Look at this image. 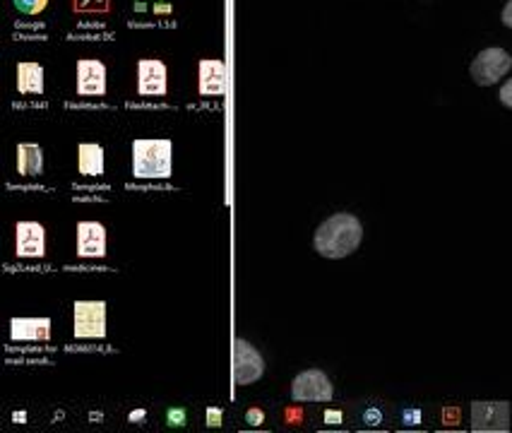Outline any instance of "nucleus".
<instances>
[{"label":"nucleus","mask_w":512,"mask_h":433,"mask_svg":"<svg viewBox=\"0 0 512 433\" xmlns=\"http://www.w3.org/2000/svg\"><path fill=\"white\" fill-rule=\"evenodd\" d=\"M363 227L361 222L349 212H339L320 224L315 231V251L323 258H347L361 246Z\"/></svg>","instance_id":"nucleus-1"},{"label":"nucleus","mask_w":512,"mask_h":433,"mask_svg":"<svg viewBox=\"0 0 512 433\" xmlns=\"http://www.w3.org/2000/svg\"><path fill=\"white\" fill-rule=\"evenodd\" d=\"M171 140H135L133 142V176L135 179H171Z\"/></svg>","instance_id":"nucleus-2"},{"label":"nucleus","mask_w":512,"mask_h":433,"mask_svg":"<svg viewBox=\"0 0 512 433\" xmlns=\"http://www.w3.org/2000/svg\"><path fill=\"white\" fill-rule=\"evenodd\" d=\"M512 68V56L505 49H484L479 56L474 58L472 68H469V75L476 85L491 87L500 82V77H505Z\"/></svg>","instance_id":"nucleus-3"},{"label":"nucleus","mask_w":512,"mask_h":433,"mask_svg":"<svg viewBox=\"0 0 512 433\" xmlns=\"http://www.w3.org/2000/svg\"><path fill=\"white\" fill-rule=\"evenodd\" d=\"M75 337L94 340L106 335V304L104 301H75Z\"/></svg>","instance_id":"nucleus-4"},{"label":"nucleus","mask_w":512,"mask_h":433,"mask_svg":"<svg viewBox=\"0 0 512 433\" xmlns=\"http://www.w3.org/2000/svg\"><path fill=\"white\" fill-rule=\"evenodd\" d=\"M332 395H335V390H332L330 378L318 369L299 373L291 383V397L296 402H330Z\"/></svg>","instance_id":"nucleus-5"},{"label":"nucleus","mask_w":512,"mask_h":433,"mask_svg":"<svg viewBox=\"0 0 512 433\" xmlns=\"http://www.w3.org/2000/svg\"><path fill=\"white\" fill-rule=\"evenodd\" d=\"M265 373V361L260 357L258 349L246 340H236L234 344V369H231V376H234L236 385H250L258 381Z\"/></svg>","instance_id":"nucleus-6"},{"label":"nucleus","mask_w":512,"mask_h":433,"mask_svg":"<svg viewBox=\"0 0 512 433\" xmlns=\"http://www.w3.org/2000/svg\"><path fill=\"white\" fill-rule=\"evenodd\" d=\"M474 431H510V405L508 402H474L472 405Z\"/></svg>","instance_id":"nucleus-7"},{"label":"nucleus","mask_w":512,"mask_h":433,"mask_svg":"<svg viewBox=\"0 0 512 433\" xmlns=\"http://www.w3.org/2000/svg\"><path fill=\"white\" fill-rule=\"evenodd\" d=\"M77 94L80 97H101V94H106V68L97 58L77 61Z\"/></svg>","instance_id":"nucleus-8"},{"label":"nucleus","mask_w":512,"mask_h":433,"mask_svg":"<svg viewBox=\"0 0 512 433\" xmlns=\"http://www.w3.org/2000/svg\"><path fill=\"white\" fill-rule=\"evenodd\" d=\"M166 65L157 58H145L138 63V92L142 97H162L166 94Z\"/></svg>","instance_id":"nucleus-9"},{"label":"nucleus","mask_w":512,"mask_h":433,"mask_svg":"<svg viewBox=\"0 0 512 433\" xmlns=\"http://www.w3.org/2000/svg\"><path fill=\"white\" fill-rule=\"evenodd\" d=\"M15 236L20 258H41L46 253V229L39 222H17Z\"/></svg>","instance_id":"nucleus-10"},{"label":"nucleus","mask_w":512,"mask_h":433,"mask_svg":"<svg viewBox=\"0 0 512 433\" xmlns=\"http://www.w3.org/2000/svg\"><path fill=\"white\" fill-rule=\"evenodd\" d=\"M77 255L80 258H104L106 255V229L99 222L77 224Z\"/></svg>","instance_id":"nucleus-11"},{"label":"nucleus","mask_w":512,"mask_h":433,"mask_svg":"<svg viewBox=\"0 0 512 433\" xmlns=\"http://www.w3.org/2000/svg\"><path fill=\"white\" fill-rule=\"evenodd\" d=\"M13 340L22 342H49L51 340V320L49 318H13L10 323Z\"/></svg>","instance_id":"nucleus-12"},{"label":"nucleus","mask_w":512,"mask_h":433,"mask_svg":"<svg viewBox=\"0 0 512 433\" xmlns=\"http://www.w3.org/2000/svg\"><path fill=\"white\" fill-rule=\"evenodd\" d=\"M226 92V65L222 61H202L200 63V94L217 97Z\"/></svg>","instance_id":"nucleus-13"},{"label":"nucleus","mask_w":512,"mask_h":433,"mask_svg":"<svg viewBox=\"0 0 512 433\" xmlns=\"http://www.w3.org/2000/svg\"><path fill=\"white\" fill-rule=\"evenodd\" d=\"M17 90H20L22 94L44 92V68H41L39 63L17 65Z\"/></svg>","instance_id":"nucleus-14"},{"label":"nucleus","mask_w":512,"mask_h":433,"mask_svg":"<svg viewBox=\"0 0 512 433\" xmlns=\"http://www.w3.org/2000/svg\"><path fill=\"white\" fill-rule=\"evenodd\" d=\"M77 166H80V174L101 176L104 174V150L92 142H85L77 150Z\"/></svg>","instance_id":"nucleus-15"},{"label":"nucleus","mask_w":512,"mask_h":433,"mask_svg":"<svg viewBox=\"0 0 512 433\" xmlns=\"http://www.w3.org/2000/svg\"><path fill=\"white\" fill-rule=\"evenodd\" d=\"M17 171L22 176H39L44 171V150L39 145L17 147Z\"/></svg>","instance_id":"nucleus-16"},{"label":"nucleus","mask_w":512,"mask_h":433,"mask_svg":"<svg viewBox=\"0 0 512 433\" xmlns=\"http://www.w3.org/2000/svg\"><path fill=\"white\" fill-rule=\"evenodd\" d=\"M46 3H49V0H15L17 8H20L22 13H29V15L41 13V10L46 8Z\"/></svg>","instance_id":"nucleus-17"},{"label":"nucleus","mask_w":512,"mask_h":433,"mask_svg":"<svg viewBox=\"0 0 512 433\" xmlns=\"http://www.w3.org/2000/svg\"><path fill=\"white\" fill-rule=\"evenodd\" d=\"M498 97H500V104L508 106V109H512V80H508L503 87H500Z\"/></svg>","instance_id":"nucleus-18"},{"label":"nucleus","mask_w":512,"mask_h":433,"mask_svg":"<svg viewBox=\"0 0 512 433\" xmlns=\"http://www.w3.org/2000/svg\"><path fill=\"white\" fill-rule=\"evenodd\" d=\"M503 25L512 29V0H508V5L503 8Z\"/></svg>","instance_id":"nucleus-19"}]
</instances>
